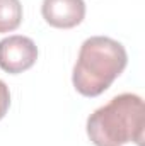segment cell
I'll return each instance as SVG.
<instances>
[{
  "label": "cell",
  "mask_w": 145,
  "mask_h": 146,
  "mask_svg": "<svg viewBox=\"0 0 145 146\" xmlns=\"http://www.w3.org/2000/svg\"><path fill=\"white\" fill-rule=\"evenodd\" d=\"M128 63L126 49L108 36H92L80 46L72 82L84 97H97L123 73Z\"/></svg>",
  "instance_id": "obj_1"
},
{
  "label": "cell",
  "mask_w": 145,
  "mask_h": 146,
  "mask_svg": "<svg viewBox=\"0 0 145 146\" xmlns=\"http://www.w3.org/2000/svg\"><path fill=\"white\" fill-rule=\"evenodd\" d=\"M145 107L140 95L119 94L87 119V136L96 146L144 145Z\"/></svg>",
  "instance_id": "obj_2"
},
{
  "label": "cell",
  "mask_w": 145,
  "mask_h": 146,
  "mask_svg": "<svg viewBox=\"0 0 145 146\" xmlns=\"http://www.w3.org/2000/svg\"><path fill=\"white\" fill-rule=\"evenodd\" d=\"M38 60V46L31 37L9 36L0 41V68L17 75L29 70Z\"/></svg>",
  "instance_id": "obj_3"
},
{
  "label": "cell",
  "mask_w": 145,
  "mask_h": 146,
  "mask_svg": "<svg viewBox=\"0 0 145 146\" xmlns=\"http://www.w3.org/2000/svg\"><path fill=\"white\" fill-rule=\"evenodd\" d=\"M43 19L56 29H72L85 17L84 0H43Z\"/></svg>",
  "instance_id": "obj_4"
},
{
  "label": "cell",
  "mask_w": 145,
  "mask_h": 146,
  "mask_svg": "<svg viewBox=\"0 0 145 146\" xmlns=\"http://www.w3.org/2000/svg\"><path fill=\"white\" fill-rule=\"evenodd\" d=\"M22 22V5L19 0H0V33H12Z\"/></svg>",
  "instance_id": "obj_5"
},
{
  "label": "cell",
  "mask_w": 145,
  "mask_h": 146,
  "mask_svg": "<svg viewBox=\"0 0 145 146\" xmlns=\"http://www.w3.org/2000/svg\"><path fill=\"white\" fill-rule=\"evenodd\" d=\"M9 107H10V92H9V87L5 85V82L0 80V121L5 117Z\"/></svg>",
  "instance_id": "obj_6"
}]
</instances>
